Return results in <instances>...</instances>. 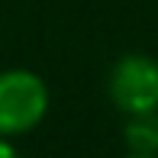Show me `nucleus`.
<instances>
[{
  "label": "nucleus",
  "instance_id": "nucleus-4",
  "mask_svg": "<svg viewBox=\"0 0 158 158\" xmlns=\"http://www.w3.org/2000/svg\"><path fill=\"white\" fill-rule=\"evenodd\" d=\"M0 158H19V152L13 148V142L3 139V135H0Z\"/></svg>",
  "mask_w": 158,
  "mask_h": 158
},
{
  "label": "nucleus",
  "instance_id": "nucleus-2",
  "mask_svg": "<svg viewBox=\"0 0 158 158\" xmlns=\"http://www.w3.org/2000/svg\"><path fill=\"white\" fill-rule=\"evenodd\" d=\"M110 100L119 113H155L158 110V61L152 55L129 52L110 71Z\"/></svg>",
  "mask_w": 158,
  "mask_h": 158
},
{
  "label": "nucleus",
  "instance_id": "nucleus-5",
  "mask_svg": "<svg viewBox=\"0 0 158 158\" xmlns=\"http://www.w3.org/2000/svg\"><path fill=\"white\" fill-rule=\"evenodd\" d=\"M123 158H158V155H139V152H126Z\"/></svg>",
  "mask_w": 158,
  "mask_h": 158
},
{
  "label": "nucleus",
  "instance_id": "nucleus-3",
  "mask_svg": "<svg viewBox=\"0 0 158 158\" xmlns=\"http://www.w3.org/2000/svg\"><path fill=\"white\" fill-rule=\"evenodd\" d=\"M123 139H126L129 152L158 155V110L155 113H132V116H126Z\"/></svg>",
  "mask_w": 158,
  "mask_h": 158
},
{
  "label": "nucleus",
  "instance_id": "nucleus-1",
  "mask_svg": "<svg viewBox=\"0 0 158 158\" xmlns=\"http://www.w3.org/2000/svg\"><path fill=\"white\" fill-rule=\"evenodd\" d=\"M48 113V84L29 68L0 71V135H26Z\"/></svg>",
  "mask_w": 158,
  "mask_h": 158
}]
</instances>
